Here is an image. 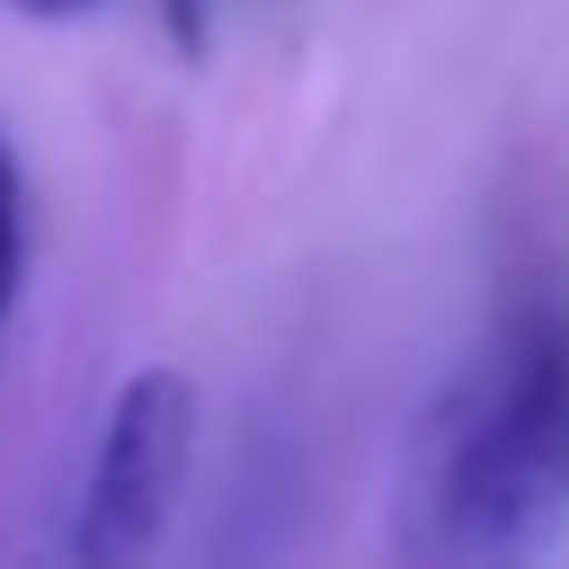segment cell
Returning <instances> with one entry per match:
<instances>
[{"label": "cell", "mask_w": 569, "mask_h": 569, "mask_svg": "<svg viewBox=\"0 0 569 569\" xmlns=\"http://www.w3.org/2000/svg\"><path fill=\"white\" fill-rule=\"evenodd\" d=\"M569 516V311L525 293L436 391L400 471V551L507 560Z\"/></svg>", "instance_id": "1"}, {"label": "cell", "mask_w": 569, "mask_h": 569, "mask_svg": "<svg viewBox=\"0 0 569 569\" xmlns=\"http://www.w3.org/2000/svg\"><path fill=\"white\" fill-rule=\"evenodd\" d=\"M187 462H196V382L178 365H133L98 418V445H89V471L71 489V533L62 551L80 569H124L142 560L169 516H178V489H187Z\"/></svg>", "instance_id": "2"}, {"label": "cell", "mask_w": 569, "mask_h": 569, "mask_svg": "<svg viewBox=\"0 0 569 569\" xmlns=\"http://www.w3.org/2000/svg\"><path fill=\"white\" fill-rule=\"evenodd\" d=\"M18 276H27V169L0 133V338H9V311H18Z\"/></svg>", "instance_id": "3"}, {"label": "cell", "mask_w": 569, "mask_h": 569, "mask_svg": "<svg viewBox=\"0 0 569 569\" xmlns=\"http://www.w3.org/2000/svg\"><path fill=\"white\" fill-rule=\"evenodd\" d=\"M169 36H178L187 53H204V44H213V0H169Z\"/></svg>", "instance_id": "4"}, {"label": "cell", "mask_w": 569, "mask_h": 569, "mask_svg": "<svg viewBox=\"0 0 569 569\" xmlns=\"http://www.w3.org/2000/svg\"><path fill=\"white\" fill-rule=\"evenodd\" d=\"M9 9H18V18H89L98 0H9Z\"/></svg>", "instance_id": "5"}]
</instances>
